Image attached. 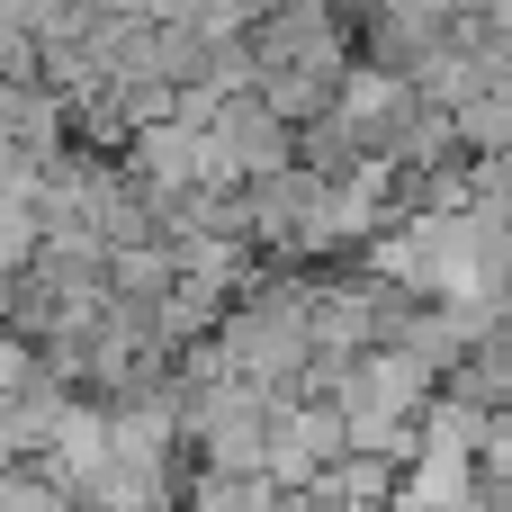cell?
Listing matches in <instances>:
<instances>
[{"instance_id":"7a4b0ae2","label":"cell","mask_w":512,"mask_h":512,"mask_svg":"<svg viewBox=\"0 0 512 512\" xmlns=\"http://www.w3.org/2000/svg\"><path fill=\"white\" fill-rule=\"evenodd\" d=\"M252 63L261 72H333V81H351L360 72V27L333 0H270L261 27H252Z\"/></svg>"},{"instance_id":"277c9868","label":"cell","mask_w":512,"mask_h":512,"mask_svg":"<svg viewBox=\"0 0 512 512\" xmlns=\"http://www.w3.org/2000/svg\"><path fill=\"white\" fill-rule=\"evenodd\" d=\"M126 9L153 18V27H198V36H216V45H234V36L261 27L270 0H126Z\"/></svg>"},{"instance_id":"3957f363","label":"cell","mask_w":512,"mask_h":512,"mask_svg":"<svg viewBox=\"0 0 512 512\" xmlns=\"http://www.w3.org/2000/svg\"><path fill=\"white\" fill-rule=\"evenodd\" d=\"M351 459V414L342 405H288L279 414V432H270V486H315V477H333Z\"/></svg>"},{"instance_id":"8992f818","label":"cell","mask_w":512,"mask_h":512,"mask_svg":"<svg viewBox=\"0 0 512 512\" xmlns=\"http://www.w3.org/2000/svg\"><path fill=\"white\" fill-rule=\"evenodd\" d=\"M0 512H81V504H72L45 468H9V477H0Z\"/></svg>"},{"instance_id":"6da1fadb","label":"cell","mask_w":512,"mask_h":512,"mask_svg":"<svg viewBox=\"0 0 512 512\" xmlns=\"http://www.w3.org/2000/svg\"><path fill=\"white\" fill-rule=\"evenodd\" d=\"M279 396L243 387V378H216L189 396V468L198 477H270V432H279Z\"/></svg>"},{"instance_id":"5b68a950","label":"cell","mask_w":512,"mask_h":512,"mask_svg":"<svg viewBox=\"0 0 512 512\" xmlns=\"http://www.w3.org/2000/svg\"><path fill=\"white\" fill-rule=\"evenodd\" d=\"M288 486L270 477H189V512H279Z\"/></svg>"}]
</instances>
